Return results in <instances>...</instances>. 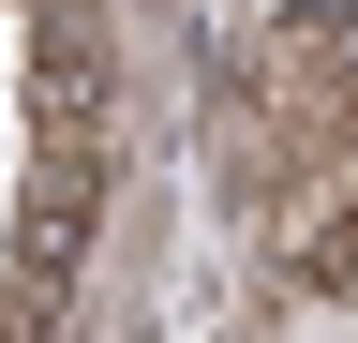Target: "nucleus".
Instances as JSON below:
<instances>
[{
    "mask_svg": "<svg viewBox=\"0 0 358 343\" xmlns=\"http://www.w3.org/2000/svg\"><path fill=\"white\" fill-rule=\"evenodd\" d=\"M0 343H45V314H30V298H15V284H0Z\"/></svg>",
    "mask_w": 358,
    "mask_h": 343,
    "instance_id": "f257e3e1",
    "label": "nucleus"
}]
</instances>
